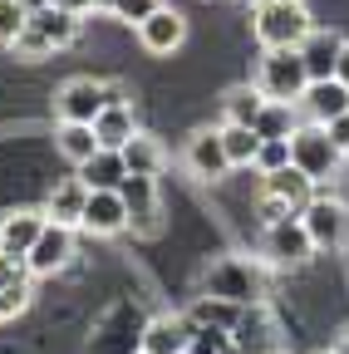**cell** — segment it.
<instances>
[{
  "instance_id": "e575fe53",
  "label": "cell",
  "mask_w": 349,
  "mask_h": 354,
  "mask_svg": "<svg viewBox=\"0 0 349 354\" xmlns=\"http://www.w3.org/2000/svg\"><path fill=\"white\" fill-rule=\"evenodd\" d=\"M25 305H30V286H15V290H0V325H6L10 315H20Z\"/></svg>"
},
{
  "instance_id": "f546056e",
  "label": "cell",
  "mask_w": 349,
  "mask_h": 354,
  "mask_svg": "<svg viewBox=\"0 0 349 354\" xmlns=\"http://www.w3.org/2000/svg\"><path fill=\"white\" fill-rule=\"evenodd\" d=\"M25 25H30L25 0H0V44H10V50H15V39L25 35Z\"/></svg>"
},
{
  "instance_id": "74e56055",
  "label": "cell",
  "mask_w": 349,
  "mask_h": 354,
  "mask_svg": "<svg viewBox=\"0 0 349 354\" xmlns=\"http://www.w3.org/2000/svg\"><path fill=\"white\" fill-rule=\"evenodd\" d=\"M334 79L349 88V39H344V50H339V64H334Z\"/></svg>"
},
{
  "instance_id": "4316f807",
  "label": "cell",
  "mask_w": 349,
  "mask_h": 354,
  "mask_svg": "<svg viewBox=\"0 0 349 354\" xmlns=\"http://www.w3.org/2000/svg\"><path fill=\"white\" fill-rule=\"evenodd\" d=\"M246 305H232V300H216V295H197V305L187 310L192 325H211V330H236Z\"/></svg>"
},
{
  "instance_id": "ba28073f",
  "label": "cell",
  "mask_w": 349,
  "mask_h": 354,
  "mask_svg": "<svg viewBox=\"0 0 349 354\" xmlns=\"http://www.w3.org/2000/svg\"><path fill=\"white\" fill-rule=\"evenodd\" d=\"M266 99L276 104H300V94L310 88V74H305V59L300 50H266L256 64V79H251Z\"/></svg>"
},
{
  "instance_id": "d590c367",
  "label": "cell",
  "mask_w": 349,
  "mask_h": 354,
  "mask_svg": "<svg viewBox=\"0 0 349 354\" xmlns=\"http://www.w3.org/2000/svg\"><path fill=\"white\" fill-rule=\"evenodd\" d=\"M50 6H59L69 15H89V10H104V0H50Z\"/></svg>"
},
{
  "instance_id": "60d3db41",
  "label": "cell",
  "mask_w": 349,
  "mask_h": 354,
  "mask_svg": "<svg viewBox=\"0 0 349 354\" xmlns=\"http://www.w3.org/2000/svg\"><path fill=\"white\" fill-rule=\"evenodd\" d=\"M315 354H334V349H315Z\"/></svg>"
},
{
  "instance_id": "f35d334b",
  "label": "cell",
  "mask_w": 349,
  "mask_h": 354,
  "mask_svg": "<svg viewBox=\"0 0 349 354\" xmlns=\"http://www.w3.org/2000/svg\"><path fill=\"white\" fill-rule=\"evenodd\" d=\"M334 354H349V325L339 330V339H334Z\"/></svg>"
},
{
  "instance_id": "d6a6232c",
  "label": "cell",
  "mask_w": 349,
  "mask_h": 354,
  "mask_svg": "<svg viewBox=\"0 0 349 354\" xmlns=\"http://www.w3.org/2000/svg\"><path fill=\"white\" fill-rule=\"evenodd\" d=\"M227 349H232V330L197 325V335H192V349H187V354H227Z\"/></svg>"
},
{
  "instance_id": "ac0fdd59",
  "label": "cell",
  "mask_w": 349,
  "mask_h": 354,
  "mask_svg": "<svg viewBox=\"0 0 349 354\" xmlns=\"http://www.w3.org/2000/svg\"><path fill=\"white\" fill-rule=\"evenodd\" d=\"M45 227H50V216H45V212H35V207L6 212V216H0V251L15 256V261H25L30 246L39 241V232H45Z\"/></svg>"
},
{
  "instance_id": "3957f363",
  "label": "cell",
  "mask_w": 349,
  "mask_h": 354,
  "mask_svg": "<svg viewBox=\"0 0 349 354\" xmlns=\"http://www.w3.org/2000/svg\"><path fill=\"white\" fill-rule=\"evenodd\" d=\"M290 167H300L315 187H330L334 177H339L344 153H339V143L330 138L325 123H300V128L290 133Z\"/></svg>"
},
{
  "instance_id": "836d02e7",
  "label": "cell",
  "mask_w": 349,
  "mask_h": 354,
  "mask_svg": "<svg viewBox=\"0 0 349 354\" xmlns=\"http://www.w3.org/2000/svg\"><path fill=\"white\" fill-rule=\"evenodd\" d=\"M15 286H30V266L0 251V290H15Z\"/></svg>"
},
{
  "instance_id": "30bf717a",
  "label": "cell",
  "mask_w": 349,
  "mask_h": 354,
  "mask_svg": "<svg viewBox=\"0 0 349 354\" xmlns=\"http://www.w3.org/2000/svg\"><path fill=\"white\" fill-rule=\"evenodd\" d=\"M143 315L128 300L109 305L104 315H99V330L89 335V354H138L143 349Z\"/></svg>"
},
{
  "instance_id": "d4e9b609",
  "label": "cell",
  "mask_w": 349,
  "mask_h": 354,
  "mask_svg": "<svg viewBox=\"0 0 349 354\" xmlns=\"http://www.w3.org/2000/svg\"><path fill=\"white\" fill-rule=\"evenodd\" d=\"M261 109H266V94H261L256 84H236V88L222 94V118L236 123V128H256Z\"/></svg>"
},
{
  "instance_id": "f1b7e54d",
  "label": "cell",
  "mask_w": 349,
  "mask_h": 354,
  "mask_svg": "<svg viewBox=\"0 0 349 354\" xmlns=\"http://www.w3.org/2000/svg\"><path fill=\"white\" fill-rule=\"evenodd\" d=\"M222 143H227V158H232V167H256V153H261V138H256V128L222 123Z\"/></svg>"
},
{
  "instance_id": "ffe728a7",
  "label": "cell",
  "mask_w": 349,
  "mask_h": 354,
  "mask_svg": "<svg viewBox=\"0 0 349 354\" xmlns=\"http://www.w3.org/2000/svg\"><path fill=\"white\" fill-rule=\"evenodd\" d=\"M84 207H89V183H84V177L74 172V177H64V183H55V187H50L45 216L55 221V227H74V232H79Z\"/></svg>"
},
{
  "instance_id": "5b68a950",
  "label": "cell",
  "mask_w": 349,
  "mask_h": 354,
  "mask_svg": "<svg viewBox=\"0 0 349 354\" xmlns=\"http://www.w3.org/2000/svg\"><path fill=\"white\" fill-rule=\"evenodd\" d=\"M109 104H128V99H123V84L79 74V79H69L59 94H55V118H59V123H94Z\"/></svg>"
},
{
  "instance_id": "7c38bea8",
  "label": "cell",
  "mask_w": 349,
  "mask_h": 354,
  "mask_svg": "<svg viewBox=\"0 0 349 354\" xmlns=\"http://www.w3.org/2000/svg\"><path fill=\"white\" fill-rule=\"evenodd\" d=\"M118 192H123V207H128V227H133L138 236H158V232H162L158 177H128Z\"/></svg>"
},
{
  "instance_id": "4fadbf2b",
  "label": "cell",
  "mask_w": 349,
  "mask_h": 354,
  "mask_svg": "<svg viewBox=\"0 0 349 354\" xmlns=\"http://www.w3.org/2000/svg\"><path fill=\"white\" fill-rule=\"evenodd\" d=\"M197 325L187 320V310H162L143 325V354H187Z\"/></svg>"
},
{
  "instance_id": "6da1fadb",
  "label": "cell",
  "mask_w": 349,
  "mask_h": 354,
  "mask_svg": "<svg viewBox=\"0 0 349 354\" xmlns=\"http://www.w3.org/2000/svg\"><path fill=\"white\" fill-rule=\"evenodd\" d=\"M202 295L232 300V305H261L266 300V261L261 256H216L202 271Z\"/></svg>"
},
{
  "instance_id": "277c9868",
  "label": "cell",
  "mask_w": 349,
  "mask_h": 354,
  "mask_svg": "<svg viewBox=\"0 0 349 354\" xmlns=\"http://www.w3.org/2000/svg\"><path fill=\"white\" fill-rule=\"evenodd\" d=\"M320 187L305 177L300 167H281V172H261V187H256V212L261 221H285V216H300L305 202H310Z\"/></svg>"
},
{
  "instance_id": "7402d4cb",
  "label": "cell",
  "mask_w": 349,
  "mask_h": 354,
  "mask_svg": "<svg viewBox=\"0 0 349 354\" xmlns=\"http://www.w3.org/2000/svg\"><path fill=\"white\" fill-rule=\"evenodd\" d=\"M84 183H89V192H118L123 183H128V162H123V153L118 148H99L84 167H74Z\"/></svg>"
},
{
  "instance_id": "44dd1931",
  "label": "cell",
  "mask_w": 349,
  "mask_h": 354,
  "mask_svg": "<svg viewBox=\"0 0 349 354\" xmlns=\"http://www.w3.org/2000/svg\"><path fill=\"white\" fill-rule=\"evenodd\" d=\"M339 50H344V35L334 30H310L300 44V59H305V74L310 79H334V64H339Z\"/></svg>"
},
{
  "instance_id": "484cf974",
  "label": "cell",
  "mask_w": 349,
  "mask_h": 354,
  "mask_svg": "<svg viewBox=\"0 0 349 354\" xmlns=\"http://www.w3.org/2000/svg\"><path fill=\"white\" fill-rule=\"evenodd\" d=\"M55 148H59V158H64V162L84 167V162H89V158L99 153L94 123H59V128H55Z\"/></svg>"
},
{
  "instance_id": "b9f144b4",
  "label": "cell",
  "mask_w": 349,
  "mask_h": 354,
  "mask_svg": "<svg viewBox=\"0 0 349 354\" xmlns=\"http://www.w3.org/2000/svg\"><path fill=\"white\" fill-rule=\"evenodd\" d=\"M138 354H143V349H138Z\"/></svg>"
},
{
  "instance_id": "8992f818",
  "label": "cell",
  "mask_w": 349,
  "mask_h": 354,
  "mask_svg": "<svg viewBox=\"0 0 349 354\" xmlns=\"http://www.w3.org/2000/svg\"><path fill=\"white\" fill-rule=\"evenodd\" d=\"M74 39H79V15H69V10H59V6H45V10H30L25 35L15 39V55L45 59V55H55V50H69Z\"/></svg>"
},
{
  "instance_id": "9c48e42d",
  "label": "cell",
  "mask_w": 349,
  "mask_h": 354,
  "mask_svg": "<svg viewBox=\"0 0 349 354\" xmlns=\"http://www.w3.org/2000/svg\"><path fill=\"white\" fill-rule=\"evenodd\" d=\"M256 256L266 261L271 271H300V266L315 256V241L305 236L300 216H285V221H271V227L261 232V246H256Z\"/></svg>"
},
{
  "instance_id": "e0dca14e",
  "label": "cell",
  "mask_w": 349,
  "mask_h": 354,
  "mask_svg": "<svg viewBox=\"0 0 349 354\" xmlns=\"http://www.w3.org/2000/svg\"><path fill=\"white\" fill-rule=\"evenodd\" d=\"M295 109L305 123H334L339 113H349V88L339 79H310V88L300 94Z\"/></svg>"
},
{
  "instance_id": "7a4b0ae2",
  "label": "cell",
  "mask_w": 349,
  "mask_h": 354,
  "mask_svg": "<svg viewBox=\"0 0 349 354\" xmlns=\"http://www.w3.org/2000/svg\"><path fill=\"white\" fill-rule=\"evenodd\" d=\"M251 30L261 39V50H300L315 20L305 10V0H256Z\"/></svg>"
},
{
  "instance_id": "2e32d148",
  "label": "cell",
  "mask_w": 349,
  "mask_h": 354,
  "mask_svg": "<svg viewBox=\"0 0 349 354\" xmlns=\"http://www.w3.org/2000/svg\"><path fill=\"white\" fill-rule=\"evenodd\" d=\"M182 39H187V20H182V10H172V6H162V10H153L143 25H138V44L148 55H172V50H182Z\"/></svg>"
},
{
  "instance_id": "83f0119b",
  "label": "cell",
  "mask_w": 349,
  "mask_h": 354,
  "mask_svg": "<svg viewBox=\"0 0 349 354\" xmlns=\"http://www.w3.org/2000/svg\"><path fill=\"white\" fill-rule=\"evenodd\" d=\"M300 123H305V118H300L295 104H276V99H266V109H261V118H256V138H290Z\"/></svg>"
},
{
  "instance_id": "d6986e66",
  "label": "cell",
  "mask_w": 349,
  "mask_h": 354,
  "mask_svg": "<svg viewBox=\"0 0 349 354\" xmlns=\"http://www.w3.org/2000/svg\"><path fill=\"white\" fill-rule=\"evenodd\" d=\"M79 232H89V236H118V232H128L123 192H89V207H84Z\"/></svg>"
},
{
  "instance_id": "5bb4252c",
  "label": "cell",
  "mask_w": 349,
  "mask_h": 354,
  "mask_svg": "<svg viewBox=\"0 0 349 354\" xmlns=\"http://www.w3.org/2000/svg\"><path fill=\"white\" fill-rule=\"evenodd\" d=\"M69 261H74V227H55V221L39 232V241H35L30 256H25L30 276H59Z\"/></svg>"
},
{
  "instance_id": "4dcf8cb0",
  "label": "cell",
  "mask_w": 349,
  "mask_h": 354,
  "mask_svg": "<svg viewBox=\"0 0 349 354\" xmlns=\"http://www.w3.org/2000/svg\"><path fill=\"white\" fill-rule=\"evenodd\" d=\"M104 10L113 15V20H123V25H143L153 10H162V0H104Z\"/></svg>"
},
{
  "instance_id": "ab89813d",
  "label": "cell",
  "mask_w": 349,
  "mask_h": 354,
  "mask_svg": "<svg viewBox=\"0 0 349 354\" xmlns=\"http://www.w3.org/2000/svg\"><path fill=\"white\" fill-rule=\"evenodd\" d=\"M227 354H246V349H236V344H232V349H227Z\"/></svg>"
},
{
  "instance_id": "603a6c76",
  "label": "cell",
  "mask_w": 349,
  "mask_h": 354,
  "mask_svg": "<svg viewBox=\"0 0 349 354\" xmlns=\"http://www.w3.org/2000/svg\"><path fill=\"white\" fill-rule=\"evenodd\" d=\"M123 162H128V177H158L162 167H167V148H162V138H153V133H133L123 148Z\"/></svg>"
},
{
  "instance_id": "cb8c5ba5",
  "label": "cell",
  "mask_w": 349,
  "mask_h": 354,
  "mask_svg": "<svg viewBox=\"0 0 349 354\" xmlns=\"http://www.w3.org/2000/svg\"><path fill=\"white\" fill-rule=\"evenodd\" d=\"M133 133H138L133 104H109V109L94 118V138H99V148H123Z\"/></svg>"
},
{
  "instance_id": "52a82bcc",
  "label": "cell",
  "mask_w": 349,
  "mask_h": 354,
  "mask_svg": "<svg viewBox=\"0 0 349 354\" xmlns=\"http://www.w3.org/2000/svg\"><path fill=\"white\" fill-rule=\"evenodd\" d=\"M300 227H305V236L315 241V256L320 251H344L349 246V202L320 187L310 202H305Z\"/></svg>"
},
{
  "instance_id": "8fae6325",
  "label": "cell",
  "mask_w": 349,
  "mask_h": 354,
  "mask_svg": "<svg viewBox=\"0 0 349 354\" xmlns=\"http://www.w3.org/2000/svg\"><path fill=\"white\" fill-rule=\"evenodd\" d=\"M182 167L197 177V183H222V177L232 172L222 128H197L192 138H187V148H182Z\"/></svg>"
},
{
  "instance_id": "8d00e7d4",
  "label": "cell",
  "mask_w": 349,
  "mask_h": 354,
  "mask_svg": "<svg viewBox=\"0 0 349 354\" xmlns=\"http://www.w3.org/2000/svg\"><path fill=\"white\" fill-rule=\"evenodd\" d=\"M325 128H330V138L339 143V153H349V113H339V118H334V123H325Z\"/></svg>"
},
{
  "instance_id": "1f68e13d",
  "label": "cell",
  "mask_w": 349,
  "mask_h": 354,
  "mask_svg": "<svg viewBox=\"0 0 349 354\" xmlns=\"http://www.w3.org/2000/svg\"><path fill=\"white\" fill-rule=\"evenodd\" d=\"M281 167H290V138H261L256 172H281Z\"/></svg>"
},
{
  "instance_id": "9a60e30c",
  "label": "cell",
  "mask_w": 349,
  "mask_h": 354,
  "mask_svg": "<svg viewBox=\"0 0 349 354\" xmlns=\"http://www.w3.org/2000/svg\"><path fill=\"white\" fill-rule=\"evenodd\" d=\"M232 344L246 349V354H281V335H276V320H271L266 300L241 310V320H236V330H232Z\"/></svg>"
}]
</instances>
